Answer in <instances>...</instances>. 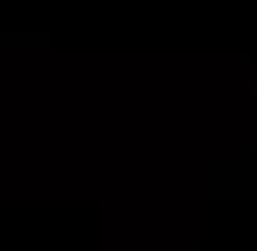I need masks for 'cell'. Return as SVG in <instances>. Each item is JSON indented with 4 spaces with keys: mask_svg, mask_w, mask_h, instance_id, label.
<instances>
[{
    "mask_svg": "<svg viewBox=\"0 0 257 251\" xmlns=\"http://www.w3.org/2000/svg\"><path fill=\"white\" fill-rule=\"evenodd\" d=\"M251 195V157L245 151H207L201 157V201H245Z\"/></svg>",
    "mask_w": 257,
    "mask_h": 251,
    "instance_id": "6da1fadb",
    "label": "cell"
}]
</instances>
